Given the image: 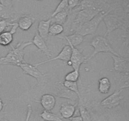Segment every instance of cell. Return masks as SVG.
Segmentation results:
<instances>
[{"label": "cell", "mask_w": 129, "mask_h": 121, "mask_svg": "<svg viewBox=\"0 0 129 121\" xmlns=\"http://www.w3.org/2000/svg\"><path fill=\"white\" fill-rule=\"evenodd\" d=\"M35 1H43V0H35Z\"/></svg>", "instance_id": "35"}, {"label": "cell", "mask_w": 129, "mask_h": 121, "mask_svg": "<svg viewBox=\"0 0 129 121\" xmlns=\"http://www.w3.org/2000/svg\"><path fill=\"white\" fill-rule=\"evenodd\" d=\"M71 121H83V118L81 115H78V116H76V117H71L70 118Z\"/></svg>", "instance_id": "31"}, {"label": "cell", "mask_w": 129, "mask_h": 121, "mask_svg": "<svg viewBox=\"0 0 129 121\" xmlns=\"http://www.w3.org/2000/svg\"><path fill=\"white\" fill-rule=\"evenodd\" d=\"M0 4L8 8H13L12 0H0Z\"/></svg>", "instance_id": "30"}, {"label": "cell", "mask_w": 129, "mask_h": 121, "mask_svg": "<svg viewBox=\"0 0 129 121\" xmlns=\"http://www.w3.org/2000/svg\"><path fill=\"white\" fill-rule=\"evenodd\" d=\"M64 31V27L63 25L57 23H51L49 27V35L57 36L60 35Z\"/></svg>", "instance_id": "23"}, {"label": "cell", "mask_w": 129, "mask_h": 121, "mask_svg": "<svg viewBox=\"0 0 129 121\" xmlns=\"http://www.w3.org/2000/svg\"><path fill=\"white\" fill-rule=\"evenodd\" d=\"M89 45L94 48V50L91 55L89 57L87 58V62L90 60L93 57L95 56L97 54L101 52L112 54L115 55H117V56L120 55L118 53H117L113 50L109 40L104 36L96 35V36L94 37L91 40Z\"/></svg>", "instance_id": "3"}, {"label": "cell", "mask_w": 129, "mask_h": 121, "mask_svg": "<svg viewBox=\"0 0 129 121\" xmlns=\"http://www.w3.org/2000/svg\"><path fill=\"white\" fill-rule=\"evenodd\" d=\"M31 113H32V108H31V105L28 104L27 105V112H26V118H25V121H29ZM4 121H9V120H8L6 118H5ZM40 121H44V120H41Z\"/></svg>", "instance_id": "29"}, {"label": "cell", "mask_w": 129, "mask_h": 121, "mask_svg": "<svg viewBox=\"0 0 129 121\" xmlns=\"http://www.w3.org/2000/svg\"><path fill=\"white\" fill-rule=\"evenodd\" d=\"M111 88V83L110 79L107 77H103L98 80V90L102 94H107L109 93Z\"/></svg>", "instance_id": "20"}, {"label": "cell", "mask_w": 129, "mask_h": 121, "mask_svg": "<svg viewBox=\"0 0 129 121\" xmlns=\"http://www.w3.org/2000/svg\"><path fill=\"white\" fill-rule=\"evenodd\" d=\"M62 11H67L68 13V0H62L59 3V5L56 7L55 10H54V12L50 15V18L54 16V15H56L57 13H59Z\"/></svg>", "instance_id": "24"}, {"label": "cell", "mask_w": 129, "mask_h": 121, "mask_svg": "<svg viewBox=\"0 0 129 121\" xmlns=\"http://www.w3.org/2000/svg\"><path fill=\"white\" fill-rule=\"evenodd\" d=\"M60 39L66 40L68 44H71L74 47H77L82 44L84 41V37L78 33H74L70 35H65L63 37H59Z\"/></svg>", "instance_id": "18"}, {"label": "cell", "mask_w": 129, "mask_h": 121, "mask_svg": "<svg viewBox=\"0 0 129 121\" xmlns=\"http://www.w3.org/2000/svg\"><path fill=\"white\" fill-rule=\"evenodd\" d=\"M113 60V69L117 73H129V59L109 54Z\"/></svg>", "instance_id": "9"}, {"label": "cell", "mask_w": 129, "mask_h": 121, "mask_svg": "<svg viewBox=\"0 0 129 121\" xmlns=\"http://www.w3.org/2000/svg\"><path fill=\"white\" fill-rule=\"evenodd\" d=\"M118 1V0H103V2L106 5H112L114 3L115 1Z\"/></svg>", "instance_id": "33"}, {"label": "cell", "mask_w": 129, "mask_h": 121, "mask_svg": "<svg viewBox=\"0 0 129 121\" xmlns=\"http://www.w3.org/2000/svg\"><path fill=\"white\" fill-rule=\"evenodd\" d=\"M77 105H78V103H76L74 105H72L69 103H62L60 106V110H59L60 115L62 118L69 119L71 117H73V115L76 113Z\"/></svg>", "instance_id": "15"}, {"label": "cell", "mask_w": 129, "mask_h": 121, "mask_svg": "<svg viewBox=\"0 0 129 121\" xmlns=\"http://www.w3.org/2000/svg\"><path fill=\"white\" fill-rule=\"evenodd\" d=\"M112 9L106 11L103 17V21L107 27V31L104 37L110 35L112 32L117 29L128 31V22L123 16H119L117 15L110 14Z\"/></svg>", "instance_id": "2"}, {"label": "cell", "mask_w": 129, "mask_h": 121, "mask_svg": "<svg viewBox=\"0 0 129 121\" xmlns=\"http://www.w3.org/2000/svg\"><path fill=\"white\" fill-rule=\"evenodd\" d=\"M117 89L123 90L129 87V73H117L114 76Z\"/></svg>", "instance_id": "14"}, {"label": "cell", "mask_w": 129, "mask_h": 121, "mask_svg": "<svg viewBox=\"0 0 129 121\" xmlns=\"http://www.w3.org/2000/svg\"><path fill=\"white\" fill-rule=\"evenodd\" d=\"M50 24H51V20L49 18L47 20H41L38 25V34L45 41L47 40L49 37V30Z\"/></svg>", "instance_id": "17"}, {"label": "cell", "mask_w": 129, "mask_h": 121, "mask_svg": "<svg viewBox=\"0 0 129 121\" xmlns=\"http://www.w3.org/2000/svg\"><path fill=\"white\" fill-rule=\"evenodd\" d=\"M68 13H70L73 9L76 8L80 3V0H68Z\"/></svg>", "instance_id": "28"}, {"label": "cell", "mask_w": 129, "mask_h": 121, "mask_svg": "<svg viewBox=\"0 0 129 121\" xmlns=\"http://www.w3.org/2000/svg\"><path fill=\"white\" fill-rule=\"evenodd\" d=\"M5 105L3 103L2 100L0 98V112H1V111L3 110L4 107H5Z\"/></svg>", "instance_id": "34"}, {"label": "cell", "mask_w": 129, "mask_h": 121, "mask_svg": "<svg viewBox=\"0 0 129 121\" xmlns=\"http://www.w3.org/2000/svg\"><path fill=\"white\" fill-rule=\"evenodd\" d=\"M35 102L40 103L44 110L51 111L55 107L56 100H55L54 95L47 93V94L42 95L40 100H36Z\"/></svg>", "instance_id": "12"}, {"label": "cell", "mask_w": 129, "mask_h": 121, "mask_svg": "<svg viewBox=\"0 0 129 121\" xmlns=\"http://www.w3.org/2000/svg\"><path fill=\"white\" fill-rule=\"evenodd\" d=\"M71 55V48L70 45L69 44H67V45H65L63 47L62 49L61 50L60 52L57 56H55V57H53L47 60H45V61L37 63V64H34V66L36 67H38L39 66L42 65V64H45V63H49V62L54 61V60H61L62 61L67 63L70 59Z\"/></svg>", "instance_id": "11"}, {"label": "cell", "mask_w": 129, "mask_h": 121, "mask_svg": "<svg viewBox=\"0 0 129 121\" xmlns=\"http://www.w3.org/2000/svg\"><path fill=\"white\" fill-rule=\"evenodd\" d=\"M80 1H82V0H80Z\"/></svg>", "instance_id": "36"}, {"label": "cell", "mask_w": 129, "mask_h": 121, "mask_svg": "<svg viewBox=\"0 0 129 121\" xmlns=\"http://www.w3.org/2000/svg\"><path fill=\"white\" fill-rule=\"evenodd\" d=\"M31 44V41L27 42H20L16 44V47L11 45V50L5 56L0 57V64L19 66L20 64L25 62L24 60V50L26 47Z\"/></svg>", "instance_id": "1"}, {"label": "cell", "mask_w": 129, "mask_h": 121, "mask_svg": "<svg viewBox=\"0 0 129 121\" xmlns=\"http://www.w3.org/2000/svg\"><path fill=\"white\" fill-rule=\"evenodd\" d=\"M80 76V73L79 71L73 70V71L68 73L64 77L65 81H78Z\"/></svg>", "instance_id": "26"}, {"label": "cell", "mask_w": 129, "mask_h": 121, "mask_svg": "<svg viewBox=\"0 0 129 121\" xmlns=\"http://www.w3.org/2000/svg\"><path fill=\"white\" fill-rule=\"evenodd\" d=\"M31 42H32V44H34L48 58L51 57V50L48 48V47L47 46L46 43H45V41L39 35L37 31L35 32L34 39Z\"/></svg>", "instance_id": "13"}, {"label": "cell", "mask_w": 129, "mask_h": 121, "mask_svg": "<svg viewBox=\"0 0 129 121\" xmlns=\"http://www.w3.org/2000/svg\"><path fill=\"white\" fill-rule=\"evenodd\" d=\"M0 18L14 21L17 18L13 8H8L0 4Z\"/></svg>", "instance_id": "19"}, {"label": "cell", "mask_w": 129, "mask_h": 121, "mask_svg": "<svg viewBox=\"0 0 129 121\" xmlns=\"http://www.w3.org/2000/svg\"><path fill=\"white\" fill-rule=\"evenodd\" d=\"M6 118V114L4 110L0 112V121H4Z\"/></svg>", "instance_id": "32"}, {"label": "cell", "mask_w": 129, "mask_h": 121, "mask_svg": "<svg viewBox=\"0 0 129 121\" xmlns=\"http://www.w3.org/2000/svg\"><path fill=\"white\" fill-rule=\"evenodd\" d=\"M63 84L65 87H66L69 90L72 91V92H74L76 93L79 97L80 95V93H79V88H78V84L77 81H64L62 82Z\"/></svg>", "instance_id": "25"}, {"label": "cell", "mask_w": 129, "mask_h": 121, "mask_svg": "<svg viewBox=\"0 0 129 121\" xmlns=\"http://www.w3.org/2000/svg\"><path fill=\"white\" fill-rule=\"evenodd\" d=\"M18 28L17 23L13 22L10 31H5L0 34V45L7 47L11 45L13 40V35Z\"/></svg>", "instance_id": "10"}, {"label": "cell", "mask_w": 129, "mask_h": 121, "mask_svg": "<svg viewBox=\"0 0 129 121\" xmlns=\"http://www.w3.org/2000/svg\"><path fill=\"white\" fill-rule=\"evenodd\" d=\"M19 67L22 69L23 72L25 74H28V75L35 78L37 81L38 84L39 85L44 84L47 81V78L49 76V74L42 73L38 69L37 67L35 66L34 65L25 62V63L20 64Z\"/></svg>", "instance_id": "5"}, {"label": "cell", "mask_w": 129, "mask_h": 121, "mask_svg": "<svg viewBox=\"0 0 129 121\" xmlns=\"http://www.w3.org/2000/svg\"><path fill=\"white\" fill-rule=\"evenodd\" d=\"M107 11H102L95 17L85 23L83 24L75 30V33L80 34L84 37L89 35H93L95 34L100 24L103 20L105 13Z\"/></svg>", "instance_id": "4"}, {"label": "cell", "mask_w": 129, "mask_h": 121, "mask_svg": "<svg viewBox=\"0 0 129 121\" xmlns=\"http://www.w3.org/2000/svg\"><path fill=\"white\" fill-rule=\"evenodd\" d=\"M54 95L59 98H66L72 101L78 100V95L64 86L62 81H58L54 84Z\"/></svg>", "instance_id": "6"}, {"label": "cell", "mask_w": 129, "mask_h": 121, "mask_svg": "<svg viewBox=\"0 0 129 121\" xmlns=\"http://www.w3.org/2000/svg\"><path fill=\"white\" fill-rule=\"evenodd\" d=\"M13 21L6 19L0 20V34L7 30L9 27H11Z\"/></svg>", "instance_id": "27"}, {"label": "cell", "mask_w": 129, "mask_h": 121, "mask_svg": "<svg viewBox=\"0 0 129 121\" xmlns=\"http://www.w3.org/2000/svg\"><path fill=\"white\" fill-rule=\"evenodd\" d=\"M60 1H62V0H60Z\"/></svg>", "instance_id": "37"}, {"label": "cell", "mask_w": 129, "mask_h": 121, "mask_svg": "<svg viewBox=\"0 0 129 121\" xmlns=\"http://www.w3.org/2000/svg\"><path fill=\"white\" fill-rule=\"evenodd\" d=\"M50 18L51 20V23H57L62 25H65L68 18V13L67 11L60 12Z\"/></svg>", "instance_id": "21"}, {"label": "cell", "mask_w": 129, "mask_h": 121, "mask_svg": "<svg viewBox=\"0 0 129 121\" xmlns=\"http://www.w3.org/2000/svg\"><path fill=\"white\" fill-rule=\"evenodd\" d=\"M71 48V55L69 60L71 63V67L74 70L79 71L81 64L87 62V58L83 54L82 50L74 47L73 45L69 44Z\"/></svg>", "instance_id": "7"}, {"label": "cell", "mask_w": 129, "mask_h": 121, "mask_svg": "<svg viewBox=\"0 0 129 121\" xmlns=\"http://www.w3.org/2000/svg\"><path fill=\"white\" fill-rule=\"evenodd\" d=\"M122 92V90L116 89L112 94L103 100L100 105L107 109H112L118 107L120 104L121 101L123 99V97L121 95Z\"/></svg>", "instance_id": "8"}, {"label": "cell", "mask_w": 129, "mask_h": 121, "mask_svg": "<svg viewBox=\"0 0 129 121\" xmlns=\"http://www.w3.org/2000/svg\"><path fill=\"white\" fill-rule=\"evenodd\" d=\"M40 116L42 120L44 121H64L59 116L50 111L43 110V112L40 114Z\"/></svg>", "instance_id": "22"}, {"label": "cell", "mask_w": 129, "mask_h": 121, "mask_svg": "<svg viewBox=\"0 0 129 121\" xmlns=\"http://www.w3.org/2000/svg\"><path fill=\"white\" fill-rule=\"evenodd\" d=\"M35 18L28 15H22L20 16L18 20V28L23 31H28L35 23Z\"/></svg>", "instance_id": "16"}]
</instances>
